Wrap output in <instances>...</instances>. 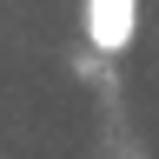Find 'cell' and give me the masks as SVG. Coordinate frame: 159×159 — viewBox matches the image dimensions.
Masks as SVG:
<instances>
[{
    "instance_id": "obj_1",
    "label": "cell",
    "mask_w": 159,
    "mask_h": 159,
    "mask_svg": "<svg viewBox=\"0 0 159 159\" xmlns=\"http://www.w3.org/2000/svg\"><path fill=\"white\" fill-rule=\"evenodd\" d=\"M139 33V0H86V40L99 53H126Z\"/></svg>"
}]
</instances>
